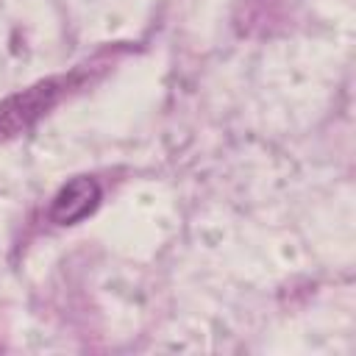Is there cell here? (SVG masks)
Segmentation results:
<instances>
[{"label": "cell", "mask_w": 356, "mask_h": 356, "mask_svg": "<svg viewBox=\"0 0 356 356\" xmlns=\"http://www.w3.org/2000/svg\"><path fill=\"white\" fill-rule=\"evenodd\" d=\"M61 86H64V78H47L6 97L0 103V142L25 134L39 117H44V111L53 108V103L64 92Z\"/></svg>", "instance_id": "obj_1"}, {"label": "cell", "mask_w": 356, "mask_h": 356, "mask_svg": "<svg viewBox=\"0 0 356 356\" xmlns=\"http://www.w3.org/2000/svg\"><path fill=\"white\" fill-rule=\"evenodd\" d=\"M100 206V184L89 175L70 178L50 203V220L56 225H75Z\"/></svg>", "instance_id": "obj_2"}]
</instances>
